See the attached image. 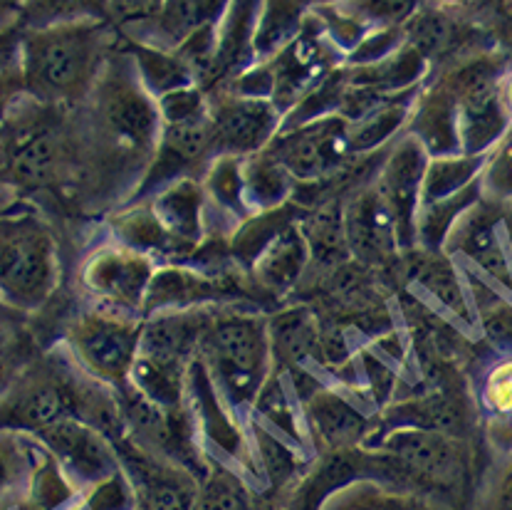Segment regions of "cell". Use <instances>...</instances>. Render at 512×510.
Listing matches in <instances>:
<instances>
[{"label": "cell", "instance_id": "1", "mask_svg": "<svg viewBox=\"0 0 512 510\" xmlns=\"http://www.w3.org/2000/svg\"><path fill=\"white\" fill-rule=\"evenodd\" d=\"M80 109L87 117L82 129H85L90 161L94 156L97 159L109 156L104 169L107 174L109 166L114 169L149 166L164 119H161L159 100L141 80L127 45L122 48V35L94 85L90 100Z\"/></svg>", "mask_w": 512, "mask_h": 510}, {"label": "cell", "instance_id": "2", "mask_svg": "<svg viewBox=\"0 0 512 510\" xmlns=\"http://www.w3.org/2000/svg\"><path fill=\"white\" fill-rule=\"evenodd\" d=\"M77 109L23 97L0 122V181L10 191L57 189L90 164Z\"/></svg>", "mask_w": 512, "mask_h": 510}, {"label": "cell", "instance_id": "3", "mask_svg": "<svg viewBox=\"0 0 512 510\" xmlns=\"http://www.w3.org/2000/svg\"><path fill=\"white\" fill-rule=\"evenodd\" d=\"M119 43L104 20L20 30L25 95L40 104L80 109Z\"/></svg>", "mask_w": 512, "mask_h": 510}, {"label": "cell", "instance_id": "4", "mask_svg": "<svg viewBox=\"0 0 512 510\" xmlns=\"http://www.w3.org/2000/svg\"><path fill=\"white\" fill-rule=\"evenodd\" d=\"M60 285V246L50 221L30 206L0 211V303L33 315Z\"/></svg>", "mask_w": 512, "mask_h": 510}, {"label": "cell", "instance_id": "5", "mask_svg": "<svg viewBox=\"0 0 512 510\" xmlns=\"http://www.w3.org/2000/svg\"><path fill=\"white\" fill-rule=\"evenodd\" d=\"M198 355L206 359L213 382L221 384L233 402L253 404L263 394L273 364L268 317L240 310H211Z\"/></svg>", "mask_w": 512, "mask_h": 510}, {"label": "cell", "instance_id": "6", "mask_svg": "<svg viewBox=\"0 0 512 510\" xmlns=\"http://www.w3.org/2000/svg\"><path fill=\"white\" fill-rule=\"evenodd\" d=\"M94 377L55 357L28 362L0 397V429L40 434L62 419H85Z\"/></svg>", "mask_w": 512, "mask_h": 510}, {"label": "cell", "instance_id": "7", "mask_svg": "<svg viewBox=\"0 0 512 510\" xmlns=\"http://www.w3.org/2000/svg\"><path fill=\"white\" fill-rule=\"evenodd\" d=\"M141 330L144 317L92 305L72 317L65 330V345L82 372L122 389L137 362Z\"/></svg>", "mask_w": 512, "mask_h": 510}, {"label": "cell", "instance_id": "8", "mask_svg": "<svg viewBox=\"0 0 512 510\" xmlns=\"http://www.w3.org/2000/svg\"><path fill=\"white\" fill-rule=\"evenodd\" d=\"M208 100L213 156H255L270 147L280 124V109L268 95H250L231 85L213 87Z\"/></svg>", "mask_w": 512, "mask_h": 510}, {"label": "cell", "instance_id": "9", "mask_svg": "<svg viewBox=\"0 0 512 510\" xmlns=\"http://www.w3.org/2000/svg\"><path fill=\"white\" fill-rule=\"evenodd\" d=\"M448 87L458 102V137L463 152L480 154L498 142L508 127V107L503 100L500 65L490 57H478L458 67L448 77Z\"/></svg>", "mask_w": 512, "mask_h": 510}, {"label": "cell", "instance_id": "10", "mask_svg": "<svg viewBox=\"0 0 512 510\" xmlns=\"http://www.w3.org/2000/svg\"><path fill=\"white\" fill-rule=\"evenodd\" d=\"M379 456L386 466L419 481L428 488H451L466 473V454L458 436L443 431L419 429V426H396L381 439Z\"/></svg>", "mask_w": 512, "mask_h": 510}, {"label": "cell", "instance_id": "11", "mask_svg": "<svg viewBox=\"0 0 512 510\" xmlns=\"http://www.w3.org/2000/svg\"><path fill=\"white\" fill-rule=\"evenodd\" d=\"M156 268L149 253L117 243L102 246L85 258L80 268V285L97 307L124 312H144Z\"/></svg>", "mask_w": 512, "mask_h": 510}, {"label": "cell", "instance_id": "12", "mask_svg": "<svg viewBox=\"0 0 512 510\" xmlns=\"http://www.w3.org/2000/svg\"><path fill=\"white\" fill-rule=\"evenodd\" d=\"M352 147L354 137L347 117L329 114L275 137L265 152L278 161L290 179L315 184L337 174L352 154Z\"/></svg>", "mask_w": 512, "mask_h": 510}, {"label": "cell", "instance_id": "13", "mask_svg": "<svg viewBox=\"0 0 512 510\" xmlns=\"http://www.w3.org/2000/svg\"><path fill=\"white\" fill-rule=\"evenodd\" d=\"M231 0H164L149 23L127 30L122 38L156 50H181L198 35L218 25Z\"/></svg>", "mask_w": 512, "mask_h": 510}, {"label": "cell", "instance_id": "14", "mask_svg": "<svg viewBox=\"0 0 512 510\" xmlns=\"http://www.w3.org/2000/svg\"><path fill=\"white\" fill-rule=\"evenodd\" d=\"M35 436L65 466L70 476H80L92 483L112 478V473H109L112 456H109V449L104 446L102 431L85 424V421L62 419Z\"/></svg>", "mask_w": 512, "mask_h": 510}, {"label": "cell", "instance_id": "15", "mask_svg": "<svg viewBox=\"0 0 512 510\" xmlns=\"http://www.w3.org/2000/svg\"><path fill=\"white\" fill-rule=\"evenodd\" d=\"M255 15H258V0H231V5L213 30L211 67H208L203 85H208L211 90L228 85L233 75L253 65Z\"/></svg>", "mask_w": 512, "mask_h": 510}, {"label": "cell", "instance_id": "16", "mask_svg": "<svg viewBox=\"0 0 512 510\" xmlns=\"http://www.w3.org/2000/svg\"><path fill=\"white\" fill-rule=\"evenodd\" d=\"M250 268H253L255 285L275 298L287 295L305 278L310 268V248H307L305 233L297 218L270 238L268 246L258 253Z\"/></svg>", "mask_w": 512, "mask_h": 510}, {"label": "cell", "instance_id": "17", "mask_svg": "<svg viewBox=\"0 0 512 510\" xmlns=\"http://www.w3.org/2000/svg\"><path fill=\"white\" fill-rule=\"evenodd\" d=\"M426 169L428 149L423 147L419 139L411 137L391 154V159L384 166L379 186H376L381 199L389 206L391 216H394L396 228H399V238L406 236V228H411L414 206L423 191Z\"/></svg>", "mask_w": 512, "mask_h": 510}, {"label": "cell", "instance_id": "18", "mask_svg": "<svg viewBox=\"0 0 512 510\" xmlns=\"http://www.w3.org/2000/svg\"><path fill=\"white\" fill-rule=\"evenodd\" d=\"M305 411L315 436L332 454H349L369 431L367 416L332 389L312 392Z\"/></svg>", "mask_w": 512, "mask_h": 510}, {"label": "cell", "instance_id": "19", "mask_svg": "<svg viewBox=\"0 0 512 510\" xmlns=\"http://www.w3.org/2000/svg\"><path fill=\"white\" fill-rule=\"evenodd\" d=\"M268 335L273 362L292 369L320 355L322 320L307 305H292L268 317Z\"/></svg>", "mask_w": 512, "mask_h": 510}, {"label": "cell", "instance_id": "20", "mask_svg": "<svg viewBox=\"0 0 512 510\" xmlns=\"http://www.w3.org/2000/svg\"><path fill=\"white\" fill-rule=\"evenodd\" d=\"M310 10V0H258L253 30L255 62H268L285 50L302 33Z\"/></svg>", "mask_w": 512, "mask_h": 510}, {"label": "cell", "instance_id": "21", "mask_svg": "<svg viewBox=\"0 0 512 510\" xmlns=\"http://www.w3.org/2000/svg\"><path fill=\"white\" fill-rule=\"evenodd\" d=\"M470 25L451 13V8L431 5L423 8L404 25V38L423 60L453 55L468 43Z\"/></svg>", "mask_w": 512, "mask_h": 510}, {"label": "cell", "instance_id": "22", "mask_svg": "<svg viewBox=\"0 0 512 510\" xmlns=\"http://www.w3.org/2000/svg\"><path fill=\"white\" fill-rule=\"evenodd\" d=\"M394 411L399 426H419V429L443 431V434L453 436H461L468 419L461 402L448 392L421 394V397L394 407Z\"/></svg>", "mask_w": 512, "mask_h": 510}, {"label": "cell", "instance_id": "23", "mask_svg": "<svg viewBox=\"0 0 512 510\" xmlns=\"http://www.w3.org/2000/svg\"><path fill=\"white\" fill-rule=\"evenodd\" d=\"M325 510H443V506L419 491H399V488L359 483V486H349L334 493Z\"/></svg>", "mask_w": 512, "mask_h": 510}, {"label": "cell", "instance_id": "24", "mask_svg": "<svg viewBox=\"0 0 512 510\" xmlns=\"http://www.w3.org/2000/svg\"><path fill=\"white\" fill-rule=\"evenodd\" d=\"M104 20L109 23L107 0H25L20 13V30H40L52 25Z\"/></svg>", "mask_w": 512, "mask_h": 510}, {"label": "cell", "instance_id": "25", "mask_svg": "<svg viewBox=\"0 0 512 510\" xmlns=\"http://www.w3.org/2000/svg\"><path fill=\"white\" fill-rule=\"evenodd\" d=\"M25 97L23 60H20V28L0 33V122Z\"/></svg>", "mask_w": 512, "mask_h": 510}, {"label": "cell", "instance_id": "26", "mask_svg": "<svg viewBox=\"0 0 512 510\" xmlns=\"http://www.w3.org/2000/svg\"><path fill=\"white\" fill-rule=\"evenodd\" d=\"M414 275L426 285L428 293L436 295L446 307H451L456 315H466V295H463L461 283H458L456 273H453L451 263L446 258H438L433 253H423L421 260L416 263Z\"/></svg>", "mask_w": 512, "mask_h": 510}, {"label": "cell", "instance_id": "27", "mask_svg": "<svg viewBox=\"0 0 512 510\" xmlns=\"http://www.w3.org/2000/svg\"><path fill=\"white\" fill-rule=\"evenodd\" d=\"M349 8L369 28H404L426 5V0H347Z\"/></svg>", "mask_w": 512, "mask_h": 510}, {"label": "cell", "instance_id": "28", "mask_svg": "<svg viewBox=\"0 0 512 510\" xmlns=\"http://www.w3.org/2000/svg\"><path fill=\"white\" fill-rule=\"evenodd\" d=\"M30 471L28 456H25L23 444H20L18 431L0 429V508L13 498L25 483Z\"/></svg>", "mask_w": 512, "mask_h": 510}, {"label": "cell", "instance_id": "29", "mask_svg": "<svg viewBox=\"0 0 512 510\" xmlns=\"http://www.w3.org/2000/svg\"><path fill=\"white\" fill-rule=\"evenodd\" d=\"M193 510H248L243 483L228 471L208 473L206 486L196 493Z\"/></svg>", "mask_w": 512, "mask_h": 510}, {"label": "cell", "instance_id": "30", "mask_svg": "<svg viewBox=\"0 0 512 510\" xmlns=\"http://www.w3.org/2000/svg\"><path fill=\"white\" fill-rule=\"evenodd\" d=\"M107 5L109 25L122 35L127 33V30L149 23V20L161 10L164 0H107Z\"/></svg>", "mask_w": 512, "mask_h": 510}, {"label": "cell", "instance_id": "31", "mask_svg": "<svg viewBox=\"0 0 512 510\" xmlns=\"http://www.w3.org/2000/svg\"><path fill=\"white\" fill-rule=\"evenodd\" d=\"M485 404L503 419H512V359L498 364L485 379Z\"/></svg>", "mask_w": 512, "mask_h": 510}, {"label": "cell", "instance_id": "32", "mask_svg": "<svg viewBox=\"0 0 512 510\" xmlns=\"http://www.w3.org/2000/svg\"><path fill=\"white\" fill-rule=\"evenodd\" d=\"M483 179L495 199H512V134L490 159Z\"/></svg>", "mask_w": 512, "mask_h": 510}, {"label": "cell", "instance_id": "33", "mask_svg": "<svg viewBox=\"0 0 512 510\" xmlns=\"http://www.w3.org/2000/svg\"><path fill=\"white\" fill-rule=\"evenodd\" d=\"M483 327L485 335H488L495 345L512 350V305L498 300V303L485 307Z\"/></svg>", "mask_w": 512, "mask_h": 510}, {"label": "cell", "instance_id": "34", "mask_svg": "<svg viewBox=\"0 0 512 510\" xmlns=\"http://www.w3.org/2000/svg\"><path fill=\"white\" fill-rule=\"evenodd\" d=\"M25 0H0V33L18 28Z\"/></svg>", "mask_w": 512, "mask_h": 510}, {"label": "cell", "instance_id": "35", "mask_svg": "<svg viewBox=\"0 0 512 510\" xmlns=\"http://www.w3.org/2000/svg\"><path fill=\"white\" fill-rule=\"evenodd\" d=\"M493 510H512V471L503 478L498 493H495Z\"/></svg>", "mask_w": 512, "mask_h": 510}, {"label": "cell", "instance_id": "36", "mask_svg": "<svg viewBox=\"0 0 512 510\" xmlns=\"http://www.w3.org/2000/svg\"><path fill=\"white\" fill-rule=\"evenodd\" d=\"M503 100H505V107H508V112L512 114V75L503 82Z\"/></svg>", "mask_w": 512, "mask_h": 510}, {"label": "cell", "instance_id": "37", "mask_svg": "<svg viewBox=\"0 0 512 510\" xmlns=\"http://www.w3.org/2000/svg\"><path fill=\"white\" fill-rule=\"evenodd\" d=\"M327 3H339V0H310L312 8H315V5H327Z\"/></svg>", "mask_w": 512, "mask_h": 510}, {"label": "cell", "instance_id": "38", "mask_svg": "<svg viewBox=\"0 0 512 510\" xmlns=\"http://www.w3.org/2000/svg\"><path fill=\"white\" fill-rule=\"evenodd\" d=\"M0 191H10V189H8V186H5V184H3V181H0ZM3 208H8V206H5V204H3V201H0V211H3Z\"/></svg>", "mask_w": 512, "mask_h": 510}]
</instances>
